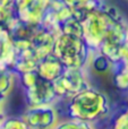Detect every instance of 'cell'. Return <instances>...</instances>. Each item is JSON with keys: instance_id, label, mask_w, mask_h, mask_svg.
I'll use <instances>...</instances> for the list:
<instances>
[{"instance_id": "5", "label": "cell", "mask_w": 128, "mask_h": 129, "mask_svg": "<svg viewBox=\"0 0 128 129\" xmlns=\"http://www.w3.org/2000/svg\"><path fill=\"white\" fill-rule=\"evenodd\" d=\"M0 101H1V100H0Z\"/></svg>"}, {"instance_id": "3", "label": "cell", "mask_w": 128, "mask_h": 129, "mask_svg": "<svg viewBox=\"0 0 128 129\" xmlns=\"http://www.w3.org/2000/svg\"><path fill=\"white\" fill-rule=\"evenodd\" d=\"M110 64L111 62L109 60V58L107 56H104V54H99V56H97L93 59V67L99 73H103V71L109 70Z\"/></svg>"}, {"instance_id": "4", "label": "cell", "mask_w": 128, "mask_h": 129, "mask_svg": "<svg viewBox=\"0 0 128 129\" xmlns=\"http://www.w3.org/2000/svg\"><path fill=\"white\" fill-rule=\"evenodd\" d=\"M0 129H28L26 123L19 119L9 118L0 122Z\"/></svg>"}, {"instance_id": "1", "label": "cell", "mask_w": 128, "mask_h": 129, "mask_svg": "<svg viewBox=\"0 0 128 129\" xmlns=\"http://www.w3.org/2000/svg\"><path fill=\"white\" fill-rule=\"evenodd\" d=\"M49 0H13L14 18L27 24H40Z\"/></svg>"}, {"instance_id": "2", "label": "cell", "mask_w": 128, "mask_h": 129, "mask_svg": "<svg viewBox=\"0 0 128 129\" xmlns=\"http://www.w3.org/2000/svg\"><path fill=\"white\" fill-rule=\"evenodd\" d=\"M11 87V76L7 70H0V100L8 93Z\"/></svg>"}]
</instances>
